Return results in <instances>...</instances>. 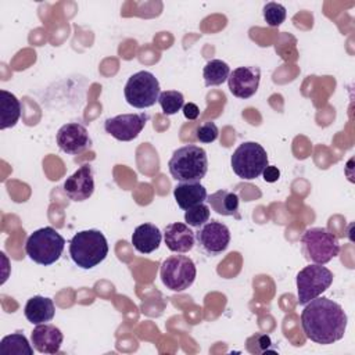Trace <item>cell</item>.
I'll return each mask as SVG.
<instances>
[{
	"instance_id": "22",
	"label": "cell",
	"mask_w": 355,
	"mask_h": 355,
	"mask_svg": "<svg viewBox=\"0 0 355 355\" xmlns=\"http://www.w3.org/2000/svg\"><path fill=\"white\" fill-rule=\"evenodd\" d=\"M1 355H32L33 348L22 333H12L3 337L0 343Z\"/></svg>"
},
{
	"instance_id": "21",
	"label": "cell",
	"mask_w": 355,
	"mask_h": 355,
	"mask_svg": "<svg viewBox=\"0 0 355 355\" xmlns=\"http://www.w3.org/2000/svg\"><path fill=\"white\" fill-rule=\"evenodd\" d=\"M21 116V103L15 94L0 90V129L12 128Z\"/></svg>"
},
{
	"instance_id": "15",
	"label": "cell",
	"mask_w": 355,
	"mask_h": 355,
	"mask_svg": "<svg viewBox=\"0 0 355 355\" xmlns=\"http://www.w3.org/2000/svg\"><path fill=\"white\" fill-rule=\"evenodd\" d=\"M64 336L62 331L50 323L36 324L32 330L31 341L33 348L40 354H57L60 352Z\"/></svg>"
},
{
	"instance_id": "29",
	"label": "cell",
	"mask_w": 355,
	"mask_h": 355,
	"mask_svg": "<svg viewBox=\"0 0 355 355\" xmlns=\"http://www.w3.org/2000/svg\"><path fill=\"white\" fill-rule=\"evenodd\" d=\"M262 175H263L265 182L273 183V182H276V180L279 179V176H280V171H279L276 166H273V165H268V166L263 169Z\"/></svg>"
},
{
	"instance_id": "4",
	"label": "cell",
	"mask_w": 355,
	"mask_h": 355,
	"mask_svg": "<svg viewBox=\"0 0 355 355\" xmlns=\"http://www.w3.org/2000/svg\"><path fill=\"white\" fill-rule=\"evenodd\" d=\"M64 247V237L50 226L35 230L25 243L26 255L43 266L57 262L62 255Z\"/></svg>"
},
{
	"instance_id": "11",
	"label": "cell",
	"mask_w": 355,
	"mask_h": 355,
	"mask_svg": "<svg viewBox=\"0 0 355 355\" xmlns=\"http://www.w3.org/2000/svg\"><path fill=\"white\" fill-rule=\"evenodd\" d=\"M147 121L148 115L144 112L121 114L105 119L104 129L108 135L119 141H130L140 135Z\"/></svg>"
},
{
	"instance_id": "10",
	"label": "cell",
	"mask_w": 355,
	"mask_h": 355,
	"mask_svg": "<svg viewBox=\"0 0 355 355\" xmlns=\"http://www.w3.org/2000/svg\"><path fill=\"white\" fill-rule=\"evenodd\" d=\"M198 248L209 255L215 257L226 251L230 243V230L229 227L218 220H208L194 233Z\"/></svg>"
},
{
	"instance_id": "12",
	"label": "cell",
	"mask_w": 355,
	"mask_h": 355,
	"mask_svg": "<svg viewBox=\"0 0 355 355\" xmlns=\"http://www.w3.org/2000/svg\"><path fill=\"white\" fill-rule=\"evenodd\" d=\"M55 139L58 148L69 155H78L87 150L92 144L87 129L78 122H69L62 125L58 129Z\"/></svg>"
},
{
	"instance_id": "27",
	"label": "cell",
	"mask_w": 355,
	"mask_h": 355,
	"mask_svg": "<svg viewBox=\"0 0 355 355\" xmlns=\"http://www.w3.org/2000/svg\"><path fill=\"white\" fill-rule=\"evenodd\" d=\"M219 129L212 121L202 122L197 129H196V137L200 143H212L218 139Z\"/></svg>"
},
{
	"instance_id": "14",
	"label": "cell",
	"mask_w": 355,
	"mask_h": 355,
	"mask_svg": "<svg viewBox=\"0 0 355 355\" xmlns=\"http://www.w3.org/2000/svg\"><path fill=\"white\" fill-rule=\"evenodd\" d=\"M64 193L72 201H85L92 197L94 191V178L90 165L79 166L64 182Z\"/></svg>"
},
{
	"instance_id": "3",
	"label": "cell",
	"mask_w": 355,
	"mask_h": 355,
	"mask_svg": "<svg viewBox=\"0 0 355 355\" xmlns=\"http://www.w3.org/2000/svg\"><path fill=\"white\" fill-rule=\"evenodd\" d=\"M69 255L75 265L82 269H92L108 255L105 236L96 229L78 232L69 243Z\"/></svg>"
},
{
	"instance_id": "2",
	"label": "cell",
	"mask_w": 355,
	"mask_h": 355,
	"mask_svg": "<svg viewBox=\"0 0 355 355\" xmlns=\"http://www.w3.org/2000/svg\"><path fill=\"white\" fill-rule=\"evenodd\" d=\"M168 168L178 182H200L208 171L207 151L196 144L179 147L173 151Z\"/></svg>"
},
{
	"instance_id": "8",
	"label": "cell",
	"mask_w": 355,
	"mask_h": 355,
	"mask_svg": "<svg viewBox=\"0 0 355 355\" xmlns=\"http://www.w3.org/2000/svg\"><path fill=\"white\" fill-rule=\"evenodd\" d=\"M159 82L148 71H139L133 73L123 89L125 98L129 105L135 108H148L158 101Z\"/></svg>"
},
{
	"instance_id": "26",
	"label": "cell",
	"mask_w": 355,
	"mask_h": 355,
	"mask_svg": "<svg viewBox=\"0 0 355 355\" xmlns=\"http://www.w3.org/2000/svg\"><path fill=\"white\" fill-rule=\"evenodd\" d=\"M263 18L269 26H279L286 19V8L280 3L269 1L263 6Z\"/></svg>"
},
{
	"instance_id": "16",
	"label": "cell",
	"mask_w": 355,
	"mask_h": 355,
	"mask_svg": "<svg viewBox=\"0 0 355 355\" xmlns=\"http://www.w3.org/2000/svg\"><path fill=\"white\" fill-rule=\"evenodd\" d=\"M164 240L168 250H171L172 252L184 254L193 248L196 243V236L187 223L173 222L165 226Z\"/></svg>"
},
{
	"instance_id": "9",
	"label": "cell",
	"mask_w": 355,
	"mask_h": 355,
	"mask_svg": "<svg viewBox=\"0 0 355 355\" xmlns=\"http://www.w3.org/2000/svg\"><path fill=\"white\" fill-rule=\"evenodd\" d=\"M333 272L323 265H308L297 275L298 304L305 305L324 293L333 283Z\"/></svg>"
},
{
	"instance_id": "28",
	"label": "cell",
	"mask_w": 355,
	"mask_h": 355,
	"mask_svg": "<svg viewBox=\"0 0 355 355\" xmlns=\"http://www.w3.org/2000/svg\"><path fill=\"white\" fill-rule=\"evenodd\" d=\"M183 115L189 121H194L200 115V108L194 103H187L183 105Z\"/></svg>"
},
{
	"instance_id": "19",
	"label": "cell",
	"mask_w": 355,
	"mask_h": 355,
	"mask_svg": "<svg viewBox=\"0 0 355 355\" xmlns=\"http://www.w3.org/2000/svg\"><path fill=\"white\" fill-rule=\"evenodd\" d=\"M24 313H25V318L32 324H42V323L50 322L54 318L55 308L51 298L43 297V295H35L26 301Z\"/></svg>"
},
{
	"instance_id": "23",
	"label": "cell",
	"mask_w": 355,
	"mask_h": 355,
	"mask_svg": "<svg viewBox=\"0 0 355 355\" xmlns=\"http://www.w3.org/2000/svg\"><path fill=\"white\" fill-rule=\"evenodd\" d=\"M230 75V67L222 60H211L205 64L202 69V76L205 80V86H219L225 80H227Z\"/></svg>"
},
{
	"instance_id": "1",
	"label": "cell",
	"mask_w": 355,
	"mask_h": 355,
	"mask_svg": "<svg viewBox=\"0 0 355 355\" xmlns=\"http://www.w3.org/2000/svg\"><path fill=\"white\" fill-rule=\"evenodd\" d=\"M347 322L348 318L343 306L326 297L311 300L301 312V326L306 338L322 345L341 340Z\"/></svg>"
},
{
	"instance_id": "6",
	"label": "cell",
	"mask_w": 355,
	"mask_h": 355,
	"mask_svg": "<svg viewBox=\"0 0 355 355\" xmlns=\"http://www.w3.org/2000/svg\"><path fill=\"white\" fill-rule=\"evenodd\" d=\"M230 164L239 178L251 180L261 176L268 166V154L261 144L244 141L234 150Z\"/></svg>"
},
{
	"instance_id": "20",
	"label": "cell",
	"mask_w": 355,
	"mask_h": 355,
	"mask_svg": "<svg viewBox=\"0 0 355 355\" xmlns=\"http://www.w3.org/2000/svg\"><path fill=\"white\" fill-rule=\"evenodd\" d=\"M209 207L219 215L223 216H236L240 219L239 215V196L229 190H218L207 197Z\"/></svg>"
},
{
	"instance_id": "25",
	"label": "cell",
	"mask_w": 355,
	"mask_h": 355,
	"mask_svg": "<svg viewBox=\"0 0 355 355\" xmlns=\"http://www.w3.org/2000/svg\"><path fill=\"white\" fill-rule=\"evenodd\" d=\"M209 215H211L209 207L202 202L186 209L184 220L191 227H200L209 220Z\"/></svg>"
},
{
	"instance_id": "13",
	"label": "cell",
	"mask_w": 355,
	"mask_h": 355,
	"mask_svg": "<svg viewBox=\"0 0 355 355\" xmlns=\"http://www.w3.org/2000/svg\"><path fill=\"white\" fill-rule=\"evenodd\" d=\"M261 69L258 67H239L227 78L229 90L237 98H250L258 90Z\"/></svg>"
},
{
	"instance_id": "18",
	"label": "cell",
	"mask_w": 355,
	"mask_h": 355,
	"mask_svg": "<svg viewBox=\"0 0 355 355\" xmlns=\"http://www.w3.org/2000/svg\"><path fill=\"white\" fill-rule=\"evenodd\" d=\"M162 240L161 230L153 223L139 225L132 234V244L136 251L141 254H150L155 251Z\"/></svg>"
},
{
	"instance_id": "7",
	"label": "cell",
	"mask_w": 355,
	"mask_h": 355,
	"mask_svg": "<svg viewBox=\"0 0 355 355\" xmlns=\"http://www.w3.org/2000/svg\"><path fill=\"white\" fill-rule=\"evenodd\" d=\"M197 269L187 255H171L162 261L159 276L164 286L172 291L180 293L189 288L196 280Z\"/></svg>"
},
{
	"instance_id": "5",
	"label": "cell",
	"mask_w": 355,
	"mask_h": 355,
	"mask_svg": "<svg viewBox=\"0 0 355 355\" xmlns=\"http://www.w3.org/2000/svg\"><path fill=\"white\" fill-rule=\"evenodd\" d=\"M302 254L306 261L324 265L340 254V243L336 234L323 227H309L301 236Z\"/></svg>"
},
{
	"instance_id": "17",
	"label": "cell",
	"mask_w": 355,
	"mask_h": 355,
	"mask_svg": "<svg viewBox=\"0 0 355 355\" xmlns=\"http://www.w3.org/2000/svg\"><path fill=\"white\" fill-rule=\"evenodd\" d=\"M173 197L178 207L189 209L207 201V189L200 182H179L173 189Z\"/></svg>"
},
{
	"instance_id": "24",
	"label": "cell",
	"mask_w": 355,
	"mask_h": 355,
	"mask_svg": "<svg viewBox=\"0 0 355 355\" xmlns=\"http://www.w3.org/2000/svg\"><path fill=\"white\" fill-rule=\"evenodd\" d=\"M158 103L165 115H173L184 105V97L178 90H165L159 93Z\"/></svg>"
}]
</instances>
